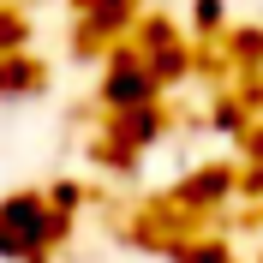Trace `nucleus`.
Segmentation results:
<instances>
[{
    "label": "nucleus",
    "instance_id": "f257e3e1",
    "mask_svg": "<svg viewBox=\"0 0 263 263\" xmlns=\"http://www.w3.org/2000/svg\"><path fill=\"white\" fill-rule=\"evenodd\" d=\"M54 239H60V215H54L42 197H6V203H0V257L42 263Z\"/></svg>",
    "mask_w": 263,
    "mask_h": 263
},
{
    "label": "nucleus",
    "instance_id": "f03ea898",
    "mask_svg": "<svg viewBox=\"0 0 263 263\" xmlns=\"http://www.w3.org/2000/svg\"><path fill=\"white\" fill-rule=\"evenodd\" d=\"M257 263H263V251H257Z\"/></svg>",
    "mask_w": 263,
    "mask_h": 263
}]
</instances>
